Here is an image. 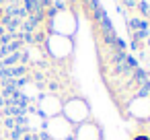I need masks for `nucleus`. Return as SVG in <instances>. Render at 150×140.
<instances>
[{"label":"nucleus","mask_w":150,"mask_h":140,"mask_svg":"<svg viewBox=\"0 0 150 140\" xmlns=\"http://www.w3.org/2000/svg\"><path fill=\"white\" fill-rule=\"evenodd\" d=\"M47 134L54 140H68L72 136V124L66 117H62V115L50 117V122H47Z\"/></svg>","instance_id":"nucleus-1"},{"label":"nucleus","mask_w":150,"mask_h":140,"mask_svg":"<svg viewBox=\"0 0 150 140\" xmlns=\"http://www.w3.org/2000/svg\"><path fill=\"white\" fill-rule=\"evenodd\" d=\"M62 113L66 115V119L72 122H84L88 115V105L82 99H70L66 105H62Z\"/></svg>","instance_id":"nucleus-2"},{"label":"nucleus","mask_w":150,"mask_h":140,"mask_svg":"<svg viewBox=\"0 0 150 140\" xmlns=\"http://www.w3.org/2000/svg\"><path fill=\"white\" fill-rule=\"evenodd\" d=\"M39 111H41L45 117H56V115L62 113V103L58 101V97L45 95V97L39 101Z\"/></svg>","instance_id":"nucleus-3"},{"label":"nucleus","mask_w":150,"mask_h":140,"mask_svg":"<svg viewBox=\"0 0 150 140\" xmlns=\"http://www.w3.org/2000/svg\"><path fill=\"white\" fill-rule=\"evenodd\" d=\"M52 39L58 43L56 48H50L52 56H56V58H60V60H62V58H66L68 54H72V41H70L66 35H58V33H56Z\"/></svg>","instance_id":"nucleus-4"},{"label":"nucleus","mask_w":150,"mask_h":140,"mask_svg":"<svg viewBox=\"0 0 150 140\" xmlns=\"http://www.w3.org/2000/svg\"><path fill=\"white\" fill-rule=\"evenodd\" d=\"M129 109H132V115H136V117H150V97L138 95L129 103Z\"/></svg>","instance_id":"nucleus-5"},{"label":"nucleus","mask_w":150,"mask_h":140,"mask_svg":"<svg viewBox=\"0 0 150 140\" xmlns=\"http://www.w3.org/2000/svg\"><path fill=\"white\" fill-rule=\"evenodd\" d=\"M76 140H101V130L95 124H80L76 130Z\"/></svg>","instance_id":"nucleus-6"},{"label":"nucleus","mask_w":150,"mask_h":140,"mask_svg":"<svg viewBox=\"0 0 150 140\" xmlns=\"http://www.w3.org/2000/svg\"><path fill=\"white\" fill-rule=\"evenodd\" d=\"M129 29L132 31H148V23L142 19H132L129 21Z\"/></svg>","instance_id":"nucleus-7"},{"label":"nucleus","mask_w":150,"mask_h":140,"mask_svg":"<svg viewBox=\"0 0 150 140\" xmlns=\"http://www.w3.org/2000/svg\"><path fill=\"white\" fill-rule=\"evenodd\" d=\"M138 9H140L144 15H148V13H150V6H148L146 2H138Z\"/></svg>","instance_id":"nucleus-8"},{"label":"nucleus","mask_w":150,"mask_h":140,"mask_svg":"<svg viewBox=\"0 0 150 140\" xmlns=\"http://www.w3.org/2000/svg\"><path fill=\"white\" fill-rule=\"evenodd\" d=\"M123 2H125V6H129V9L136 6V0H123Z\"/></svg>","instance_id":"nucleus-9"},{"label":"nucleus","mask_w":150,"mask_h":140,"mask_svg":"<svg viewBox=\"0 0 150 140\" xmlns=\"http://www.w3.org/2000/svg\"><path fill=\"white\" fill-rule=\"evenodd\" d=\"M134 140H150V136H136Z\"/></svg>","instance_id":"nucleus-10"},{"label":"nucleus","mask_w":150,"mask_h":140,"mask_svg":"<svg viewBox=\"0 0 150 140\" xmlns=\"http://www.w3.org/2000/svg\"><path fill=\"white\" fill-rule=\"evenodd\" d=\"M0 17H2V13H0Z\"/></svg>","instance_id":"nucleus-11"}]
</instances>
